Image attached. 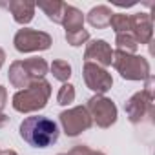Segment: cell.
Masks as SVG:
<instances>
[{"instance_id":"7a4b0ae2","label":"cell","mask_w":155,"mask_h":155,"mask_svg":"<svg viewBox=\"0 0 155 155\" xmlns=\"http://www.w3.org/2000/svg\"><path fill=\"white\" fill-rule=\"evenodd\" d=\"M9 8H11V11H13V15H17L15 18L18 20V22H24V18H22V15H26V20H29L31 18V15H33V6L31 4H9Z\"/></svg>"},{"instance_id":"6da1fadb","label":"cell","mask_w":155,"mask_h":155,"mask_svg":"<svg viewBox=\"0 0 155 155\" xmlns=\"http://www.w3.org/2000/svg\"><path fill=\"white\" fill-rule=\"evenodd\" d=\"M20 137L35 148H48L58 139V126L53 119L33 115L20 124Z\"/></svg>"}]
</instances>
